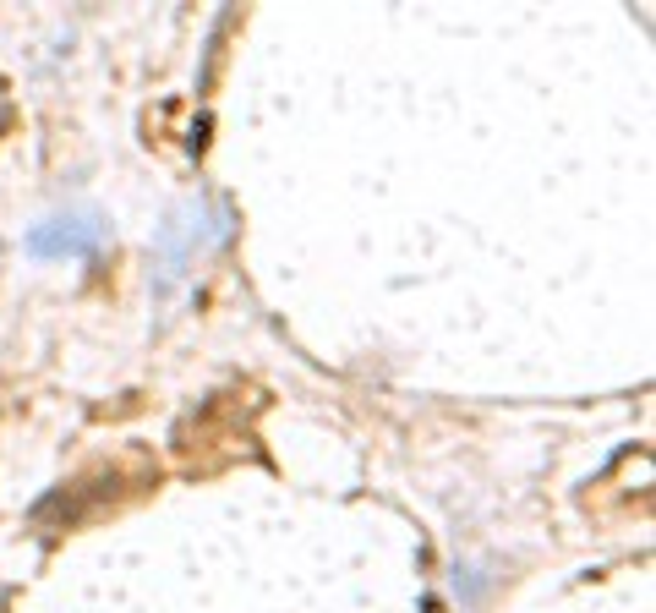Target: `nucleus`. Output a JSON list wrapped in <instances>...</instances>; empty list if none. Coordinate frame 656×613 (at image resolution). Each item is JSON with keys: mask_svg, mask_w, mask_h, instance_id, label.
I'll return each mask as SVG.
<instances>
[{"mask_svg": "<svg viewBox=\"0 0 656 613\" xmlns=\"http://www.w3.org/2000/svg\"><path fill=\"white\" fill-rule=\"evenodd\" d=\"M225 236H230V214H225V208H208V203L181 208V214H175L170 225H159V236H154L159 285H175L208 247H219Z\"/></svg>", "mask_w": 656, "mask_h": 613, "instance_id": "obj_1", "label": "nucleus"}, {"mask_svg": "<svg viewBox=\"0 0 656 613\" xmlns=\"http://www.w3.org/2000/svg\"><path fill=\"white\" fill-rule=\"evenodd\" d=\"M104 236H110V225L82 208V214H55V219H44V225H33L28 252L33 258H99Z\"/></svg>", "mask_w": 656, "mask_h": 613, "instance_id": "obj_2", "label": "nucleus"}]
</instances>
